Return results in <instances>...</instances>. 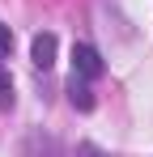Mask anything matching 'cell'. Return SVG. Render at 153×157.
Masks as SVG:
<instances>
[{"mask_svg":"<svg viewBox=\"0 0 153 157\" xmlns=\"http://www.w3.org/2000/svg\"><path fill=\"white\" fill-rule=\"evenodd\" d=\"M73 72H76V77H85V81H94V77L106 72V64H102V55L94 51L89 43H76V47H73Z\"/></svg>","mask_w":153,"mask_h":157,"instance_id":"1","label":"cell"},{"mask_svg":"<svg viewBox=\"0 0 153 157\" xmlns=\"http://www.w3.org/2000/svg\"><path fill=\"white\" fill-rule=\"evenodd\" d=\"M30 55H34V64L47 72L51 64H55V34H34V47H30Z\"/></svg>","mask_w":153,"mask_h":157,"instance_id":"2","label":"cell"},{"mask_svg":"<svg viewBox=\"0 0 153 157\" xmlns=\"http://www.w3.org/2000/svg\"><path fill=\"white\" fill-rule=\"evenodd\" d=\"M68 102L76 106V110H94V94H89V85H85V77H76L68 81Z\"/></svg>","mask_w":153,"mask_h":157,"instance_id":"3","label":"cell"},{"mask_svg":"<svg viewBox=\"0 0 153 157\" xmlns=\"http://www.w3.org/2000/svg\"><path fill=\"white\" fill-rule=\"evenodd\" d=\"M81 157H98V153H94V149H89V144H85V149H81Z\"/></svg>","mask_w":153,"mask_h":157,"instance_id":"6","label":"cell"},{"mask_svg":"<svg viewBox=\"0 0 153 157\" xmlns=\"http://www.w3.org/2000/svg\"><path fill=\"white\" fill-rule=\"evenodd\" d=\"M9 51H13V30L0 26V55H9Z\"/></svg>","mask_w":153,"mask_h":157,"instance_id":"4","label":"cell"},{"mask_svg":"<svg viewBox=\"0 0 153 157\" xmlns=\"http://www.w3.org/2000/svg\"><path fill=\"white\" fill-rule=\"evenodd\" d=\"M9 85H13V77H9V68L0 64V89H9Z\"/></svg>","mask_w":153,"mask_h":157,"instance_id":"5","label":"cell"}]
</instances>
